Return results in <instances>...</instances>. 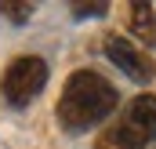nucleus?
I'll return each mask as SVG.
<instances>
[{
    "label": "nucleus",
    "instance_id": "3",
    "mask_svg": "<svg viewBox=\"0 0 156 149\" xmlns=\"http://www.w3.org/2000/svg\"><path fill=\"white\" fill-rule=\"evenodd\" d=\"M44 84H47V62L40 55H18L0 76V95L7 98V106L22 109L44 91Z\"/></svg>",
    "mask_w": 156,
    "mask_h": 149
},
{
    "label": "nucleus",
    "instance_id": "8",
    "mask_svg": "<svg viewBox=\"0 0 156 149\" xmlns=\"http://www.w3.org/2000/svg\"><path fill=\"white\" fill-rule=\"evenodd\" d=\"M153 138H156V135H153Z\"/></svg>",
    "mask_w": 156,
    "mask_h": 149
},
{
    "label": "nucleus",
    "instance_id": "1",
    "mask_svg": "<svg viewBox=\"0 0 156 149\" xmlns=\"http://www.w3.org/2000/svg\"><path fill=\"white\" fill-rule=\"evenodd\" d=\"M116 102H120L116 87H113L102 73H94V69H76V73L66 80V87H62L58 124H62L66 131L80 135V131L102 124L105 116H113Z\"/></svg>",
    "mask_w": 156,
    "mask_h": 149
},
{
    "label": "nucleus",
    "instance_id": "6",
    "mask_svg": "<svg viewBox=\"0 0 156 149\" xmlns=\"http://www.w3.org/2000/svg\"><path fill=\"white\" fill-rule=\"evenodd\" d=\"M0 15H7L11 22H26L33 15V4H0Z\"/></svg>",
    "mask_w": 156,
    "mask_h": 149
},
{
    "label": "nucleus",
    "instance_id": "4",
    "mask_svg": "<svg viewBox=\"0 0 156 149\" xmlns=\"http://www.w3.org/2000/svg\"><path fill=\"white\" fill-rule=\"evenodd\" d=\"M102 47H105V58H109V62H113L123 76H131L134 84H149V80H153V73H156L153 58H149L142 47H134L131 40H123V37H116V33H109Z\"/></svg>",
    "mask_w": 156,
    "mask_h": 149
},
{
    "label": "nucleus",
    "instance_id": "7",
    "mask_svg": "<svg viewBox=\"0 0 156 149\" xmlns=\"http://www.w3.org/2000/svg\"><path fill=\"white\" fill-rule=\"evenodd\" d=\"M76 18H87V15H105V4H91V7H73Z\"/></svg>",
    "mask_w": 156,
    "mask_h": 149
},
{
    "label": "nucleus",
    "instance_id": "2",
    "mask_svg": "<svg viewBox=\"0 0 156 149\" xmlns=\"http://www.w3.org/2000/svg\"><path fill=\"white\" fill-rule=\"evenodd\" d=\"M156 135V95H138L102 131L98 149H142Z\"/></svg>",
    "mask_w": 156,
    "mask_h": 149
},
{
    "label": "nucleus",
    "instance_id": "5",
    "mask_svg": "<svg viewBox=\"0 0 156 149\" xmlns=\"http://www.w3.org/2000/svg\"><path fill=\"white\" fill-rule=\"evenodd\" d=\"M131 29L142 44H156V7L153 4H131Z\"/></svg>",
    "mask_w": 156,
    "mask_h": 149
}]
</instances>
